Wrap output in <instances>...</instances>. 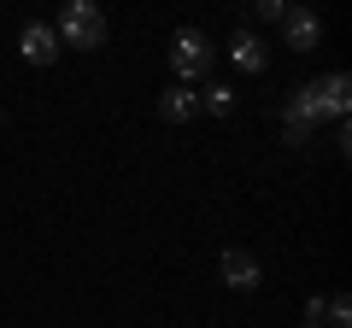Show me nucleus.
<instances>
[{"label": "nucleus", "instance_id": "nucleus-6", "mask_svg": "<svg viewBox=\"0 0 352 328\" xmlns=\"http://www.w3.org/2000/svg\"><path fill=\"white\" fill-rule=\"evenodd\" d=\"M282 30H288V47H294V53H311L317 41H323V18H317L311 6H288Z\"/></svg>", "mask_w": 352, "mask_h": 328}, {"label": "nucleus", "instance_id": "nucleus-11", "mask_svg": "<svg viewBox=\"0 0 352 328\" xmlns=\"http://www.w3.org/2000/svg\"><path fill=\"white\" fill-rule=\"evenodd\" d=\"M317 328H352V305H346V293H323V316H317Z\"/></svg>", "mask_w": 352, "mask_h": 328}, {"label": "nucleus", "instance_id": "nucleus-7", "mask_svg": "<svg viewBox=\"0 0 352 328\" xmlns=\"http://www.w3.org/2000/svg\"><path fill=\"white\" fill-rule=\"evenodd\" d=\"M18 53H24L30 65H53L59 59V36H53V24H24V36H18Z\"/></svg>", "mask_w": 352, "mask_h": 328}, {"label": "nucleus", "instance_id": "nucleus-4", "mask_svg": "<svg viewBox=\"0 0 352 328\" xmlns=\"http://www.w3.org/2000/svg\"><path fill=\"white\" fill-rule=\"evenodd\" d=\"M217 281H223L229 293H252L264 281V264L247 253V246H223V253H217Z\"/></svg>", "mask_w": 352, "mask_h": 328}, {"label": "nucleus", "instance_id": "nucleus-3", "mask_svg": "<svg viewBox=\"0 0 352 328\" xmlns=\"http://www.w3.org/2000/svg\"><path fill=\"white\" fill-rule=\"evenodd\" d=\"M317 124H323L317 82H300V89L288 94V106H282V135H288V147H305V141L317 135Z\"/></svg>", "mask_w": 352, "mask_h": 328}, {"label": "nucleus", "instance_id": "nucleus-5", "mask_svg": "<svg viewBox=\"0 0 352 328\" xmlns=\"http://www.w3.org/2000/svg\"><path fill=\"white\" fill-rule=\"evenodd\" d=\"M229 59H235V71H247V76H258L264 71V65H270V47H264V36H258V30H235V36H229Z\"/></svg>", "mask_w": 352, "mask_h": 328}, {"label": "nucleus", "instance_id": "nucleus-12", "mask_svg": "<svg viewBox=\"0 0 352 328\" xmlns=\"http://www.w3.org/2000/svg\"><path fill=\"white\" fill-rule=\"evenodd\" d=\"M252 18H258V24H282V18H288V0H258Z\"/></svg>", "mask_w": 352, "mask_h": 328}, {"label": "nucleus", "instance_id": "nucleus-8", "mask_svg": "<svg viewBox=\"0 0 352 328\" xmlns=\"http://www.w3.org/2000/svg\"><path fill=\"white\" fill-rule=\"evenodd\" d=\"M159 117H164V124H194V117H200V89L170 82V89L159 94Z\"/></svg>", "mask_w": 352, "mask_h": 328}, {"label": "nucleus", "instance_id": "nucleus-9", "mask_svg": "<svg viewBox=\"0 0 352 328\" xmlns=\"http://www.w3.org/2000/svg\"><path fill=\"white\" fill-rule=\"evenodd\" d=\"M317 100H323V117L346 124V106H352V82H346V71H329V76H317Z\"/></svg>", "mask_w": 352, "mask_h": 328}, {"label": "nucleus", "instance_id": "nucleus-1", "mask_svg": "<svg viewBox=\"0 0 352 328\" xmlns=\"http://www.w3.org/2000/svg\"><path fill=\"white\" fill-rule=\"evenodd\" d=\"M212 65H217V41L206 36V30H194V24H182L170 36V71H176V82L188 89V82H206L212 76Z\"/></svg>", "mask_w": 352, "mask_h": 328}, {"label": "nucleus", "instance_id": "nucleus-10", "mask_svg": "<svg viewBox=\"0 0 352 328\" xmlns=\"http://www.w3.org/2000/svg\"><path fill=\"white\" fill-rule=\"evenodd\" d=\"M200 112L229 117V112H235V89H229V82H206V89H200Z\"/></svg>", "mask_w": 352, "mask_h": 328}, {"label": "nucleus", "instance_id": "nucleus-2", "mask_svg": "<svg viewBox=\"0 0 352 328\" xmlns=\"http://www.w3.org/2000/svg\"><path fill=\"white\" fill-rule=\"evenodd\" d=\"M53 36H59V47L94 53V47H106V12L94 6V0H71V6L59 12V24H53Z\"/></svg>", "mask_w": 352, "mask_h": 328}]
</instances>
